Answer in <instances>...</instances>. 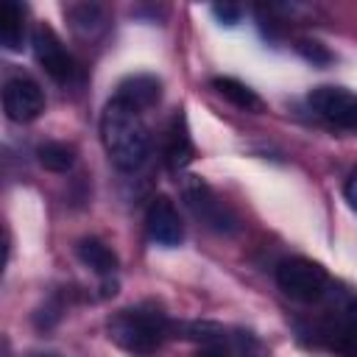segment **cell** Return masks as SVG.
<instances>
[{
    "mask_svg": "<svg viewBox=\"0 0 357 357\" xmlns=\"http://www.w3.org/2000/svg\"><path fill=\"white\" fill-rule=\"evenodd\" d=\"M346 201H349V204H351V209L357 212V167L351 170L349 181H346Z\"/></svg>",
    "mask_w": 357,
    "mask_h": 357,
    "instance_id": "obj_21",
    "label": "cell"
},
{
    "mask_svg": "<svg viewBox=\"0 0 357 357\" xmlns=\"http://www.w3.org/2000/svg\"><path fill=\"white\" fill-rule=\"evenodd\" d=\"M3 112L14 123H31L45 112L42 86L31 75H11L3 84Z\"/></svg>",
    "mask_w": 357,
    "mask_h": 357,
    "instance_id": "obj_6",
    "label": "cell"
},
{
    "mask_svg": "<svg viewBox=\"0 0 357 357\" xmlns=\"http://www.w3.org/2000/svg\"><path fill=\"white\" fill-rule=\"evenodd\" d=\"M212 14H215L223 25H237L240 17H243V6H237V3H215V6H212Z\"/></svg>",
    "mask_w": 357,
    "mask_h": 357,
    "instance_id": "obj_19",
    "label": "cell"
},
{
    "mask_svg": "<svg viewBox=\"0 0 357 357\" xmlns=\"http://www.w3.org/2000/svg\"><path fill=\"white\" fill-rule=\"evenodd\" d=\"M36 159L45 170L50 173H67L73 165H75V148L67 145V142H59V139H50V142H42L36 148Z\"/></svg>",
    "mask_w": 357,
    "mask_h": 357,
    "instance_id": "obj_16",
    "label": "cell"
},
{
    "mask_svg": "<svg viewBox=\"0 0 357 357\" xmlns=\"http://www.w3.org/2000/svg\"><path fill=\"white\" fill-rule=\"evenodd\" d=\"M301 335L312 346L335 351L337 357H357V329L349 326L337 312L318 318V321H310L307 326H301Z\"/></svg>",
    "mask_w": 357,
    "mask_h": 357,
    "instance_id": "obj_8",
    "label": "cell"
},
{
    "mask_svg": "<svg viewBox=\"0 0 357 357\" xmlns=\"http://www.w3.org/2000/svg\"><path fill=\"white\" fill-rule=\"evenodd\" d=\"M100 142L120 170L131 173L142 167L151 151V134L142 112L123 103L120 98H112L100 114Z\"/></svg>",
    "mask_w": 357,
    "mask_h": 357,
    "instance_id": "obj_1",
    "label": "cell"
},
{
    "mask_svg": "<svg viewBox=\"0 0 357 357\" xmlns=\"http://www.w3.org/2000/svg\"><path fill=\"white\" fill-rule=\"evenodd\" d=\"M198 357H229V349L226 346H201Z\"/></svg>",
    "mask_w": 357,
    "mask_h": 357,
    "instance_id": "obj_22",
    "label": "cell"
},
{
    "mask_svg": "<svg viewBox=\"0 0 357 357\" xmlns=\"http://www.w3.org/2000/svg\"><path fill=\"white\" fill-rule=\"evenodd\" d=\"M276 284L287 298L315 304L329 293V273L307 257H287L276 265Z\"/></svg>",
    "mask_w": 357,
    "mask_h": 357,
    "instance_id": "obj_4",
    "label": "cell"
},
{
    "mask_svg": "<svg viewBox=\"0 0 357 357\" xmlns=\"http://www.w3.org/2000/svg\"><path fill=\"white\" fill-rule=\"evenodd\" d=\"M145 229H148V237H151L156 245H162V248H176V245L184 240L181 215H178L176 204H173L167 195H156V198L148 204Z\"/></svg>",
    "mask_w": 357,
    "mask_h": 357,
    "instance_id": "obj_9",
    "label": "cell"
},
{
    "mask_svg": "<svg viewBox=\"0 0 357 357\" xmlns=\"http://www.w3.org/2000/svg\"><path fill=\"white\" fill-rule=\"evenodd\" d=\"M165 165L170 170H181L187 167L192 159H195V145H192V137H190V128H187V120L184 114H173L167 131H165Z\"/></svg>",
    "mask_w": 357,
    "mask_h": 357,
    "instance_id": "obj_10",
    "label": "cell"
},
{
    "mask_svg": "<svg viewBox=\"0 0 357 357\" xmlns=\"http://www.w3.org/2000/svg\"><path fill=\"white\" fill-rule=\"evenodd\" d=\"M181 198L187 209L212 231L218 234H234L240 229L237 212L201 178V176H187L181 181Z\"/></svg>",
    "mask_w": 357,
    "mask_h": 357,
    "instance_id": "obj_3",
    "label": "cell"
},
{
    "mask_svg": "<svg viewBox=\"0 0 357 357\" xmlns=\"http://www.w3.org/2000/svg\"><path fill=\"white\" fill-rule=\"evenodd\" d=\"M75 254H78V259H81L92 273H98V276H103V279L112 276V273L120 268L117 254H114L103 240H98V237H84V240H78Z\"/></svg>",
    "mask_w": 357,
    "mask_h": 357,
    "instance_id": "obj_14",
    "label": "cell"
},
{
    "mask_svg": "<svg viewBox=\"0 0 357 357\" xmlns=\"http://www.w3.org/2000/svg\"><path fill=\"white\" fill-rule=\"evenodd\" d=\"M123 103L134 106V109H151L153 103H159L162 98V81L156 75H148V73H137V75H128L120 81L117 86V95Z\"/></svg>",
    "mask_w": 357,
    "mask_h": 357,
    "instance_id": "obj_11",
    "label": "cell"
},
{
    "mask_svg": "<svg viewBox=\"0 0 357 357\" xmlns=\"http://www.w3.org/2000/svg\"><path fill=\"white\" fill-rule=\"evenodd\" d=\"M335 312H337L349 326H354V329H357V296H346V298L335 307Z\"/></svg>",
    "mask_w": 357,
    "mask_h": 357,
    "instance_id": "obj_20",
    "label": "cell"
},
{
    "mask_svg": "<svg viewBox=\"0 0 357 357\" xmlns=\"http://www.w3.org/2000/svg\"><path fill=\"white\" fill-rule=\"evenodd\" d=\"M296 50H298L307 61H312V64H329V61H332V53L326 50V45H321L318 39H310V36H301V39L296 42Z\"/></svg>",
    "mask_w": 357,
    "mask_h": 357,
    "instance_id": "obj_18",
    "label": "cell"
},
{
    "mask_svg": "<svg viewBox=\"0 0 357 357\" xmlns=\"http://www.w3.org/2000/svg\"><path fill=\"white\" fill-rule=\"evenodd\" d=\"M212 89H215L223 100H229L234 109H243V112H262V98H259L251 86H245L243 81H237V78H231V75H218V78H212Z\"/></svg>",
    "mask_w": 357,
    "mask_h": 357,
    "instance_id": "obj_15",
    "label": "cell"
},
{
    "mask_svg": "<svg viewBox=\"0 0 357 357\" xmlns=\"http://www.w3.org/2000/svg\"><path fill=\"white\" fill-rule=\"evenodd\" d=\"M310 109L335 128H357V95L343 86H315L307 95Z\"/></svg>",
    "mask_w": 357,
    "mask_h": 357,
    "instance_id": "obj_7",
    "label": "cell"
},
{
    "mask_svg": "<svg viewBox=\"0 0 357 357\" xmlns=\"http://www.w3.org/2000/svg\"><path fill=\"white\" fill-rule=\"evenodd\" d=\"M33 357H59V354H50V351H39V354H33Z\"/></svg>",
    "mask_w": 357,
    "mask_h": 357,
    "instance_id": "obj_23",
    "label": "cell"
},
{
    "mask_svg": "<svg viewBox=\"0 0 357 357\" xmlns=\"http://www.w3.org/2000/svg\"><path fill=\"white\" fill-rule=\"evenodd\" d=\"M226 349H229V354H234V357H268V349L262 346V340H259L254 332H245V329L229 332Z\"/></svg>",
    "mask_w": 357,
    "mask_h": 357,
    "instance_id": "obj_17",
    "label": "cell"
},
{
    "mask_svg": "<svg viewBox=\"0 0 357 357\" xmlns=\"http://www.w3.org/2000/svg\"><path fill=\"white\" fill-rule=\"evenodd\" d=\"M31 45H33V56H36L39 67H42L56 84H70V81L75 78V73H78L75 59L67 53L64 42L59 39V33H56L50 25L39 22V25L33 28Z\"/></svg>",
    "mask_w": 357,
    "mask_h": 357,
    "instance_id": "obj_5",
    "label": "cell"
},
{
    "mask_svg": "<svg viewBox=\"0 0 357 357\" xmlns=\"http://www.w3.org/2000/svg\"><path fill=\"white\" fill-rule=\"evenodd\" d=\"M64 14H67L73 33L81 39H89V42L98 39L109 25V17H106L103 6H98V3H73L64 8Z\"/></svg>",
    "mask_w": 357,
    "mask_h": 357,
    "instance_id": "obj_12",
    "label": "cell"
},
{
    "mask_svg": "<svg viewBox=\"0 0 357 357\" xmlns=\"http://www.w3.org/2000/svg\"><path fill=\"white\" fill-rule=\"evenodd\" d=\"M109 340L134 357H151L173 337V321L156 307H126L106 321Z\"/></svg>",
    "mask_w": 357,
    "mask_h": 357,
    "instance_id": "obj_2",
    "label": "cell"
},
{
    "mask_svg": "<svg viewBox=\"0 0 357 357\" xmlns=\"http://www.w3.org/2000/svg\"><path fill=\"white\" fill-rule=\"evenodd\" d=\"M25 8L14 0L0 3V45L11 53H20L25 47Z\"/></svg>",
    "mask_w": 357,
    "mask_h": 357,
    "instance_id": "obj_13",
    "label": "cell"
}]
</instances>
